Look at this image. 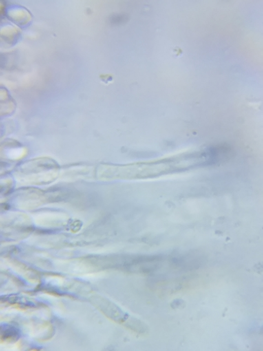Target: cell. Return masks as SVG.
<instances>
[{"label":"cell","mask_w":263,"mask_h":351,"mask_svg":"<svg viewBox=\"0 0 263 351\" xmlns=\"http://www.w3.org/2000/svg\"><path fill=\"white\" fill-rule=\"evenodd\" d=\"M18 336V331L12 326L2 327V339L14 340Z\"/></svg>","instance_id":"cell-2"},{"label":"cell","mask_w":263,"mask_h":351,"mask_svg":"<svg viewBox=\"0 0 263 351\" xmlns=\"http://www.w3.org/2000/svg\"><path fill=\"white\" fill-rule=\"evenodd\" d=\"M96 300L98 301V305H97L98 308L100 309V311L103 312L106 317L115 323L127 326L128 323L130 321L131 318L130 316L122 311L121 309L108 300L100 299V298H98Z\"/></svg>","instance_id":"cell-1"}]
</instances>
